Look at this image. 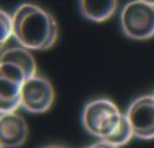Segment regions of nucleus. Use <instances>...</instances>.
Instances as JSON below:
<instances>
[{
  "label": "nucleus",
  "instance_id": "9",
  "mask_svg": "<svg viewBox=\"0 0 154 148\" xmlns=\"http://www.w3.org/2000/svg\"><path fill=\"white\" fill-rule=\"evenodd\" d=\"M12 37L11 14L0 8V51Z\"/></svg>",
  "mask_w": 154,
  "mask_h": 148
},
{
  "label": "nucleus",
  "instance_id": "6",
  "mask_svg": "<svg viewBox=\"0 0 154 148\" xmlns=\"http://www.w3.org/2000/svg\"><path fill=\"white\" fill-rule=\"evenodd\" d=\"M26 75L12 64L0 62V114L20 108L21 88Z\"/></svg>",
  "mask_w": 154,
  "mask_h": 148
},
{
  "label": "nucleus",
  "instance_id": "4",
  "mask_svg": "<svg viewBox=\"0 0 154 148\" xmlns=\"http://www.w3.org/2000/svg\"><path fill=\"white\" fill-rule=\"evenodd\" d=\"M54 97V88L51 81L35 74L22 85L20 108L34 114L45 113L53 107Z\"/></svg>",
  "mask_w": 154,
  "mask_h": 148
},
{
  "label": "nucleus",
  "instance_id": "3",
  "mask_svg": "<svg viewBox=\"0 0 154 148\" xmlns=\"http://www.w3.org/2000/svg\"><path fill=\"white\" fill-rule=\"evenodd\" d=\"M119 25L130 39L144 41L154 37V6L141 0H133L121 8Z\"/></svg>",
  "mask_w": 154,
  "mask_h": 148
},
{
  "label": "nucleus",
  "instance_id": "1",
  "mask_svg": "<svg viewBox=\"0 0 154 148\" xmlns=\"http://www.w3.org/2000/svg\"><path fill=\"white\" fill-rule=\"evenodd\" d=\"M12 37L28 51H48L59 39L54 17L34 3H22L11 14Z\"/></svg>",
  "mask_w": 154,
  "mask_h": 148
},
{
  "label": "nucleus",
  "instance_id": "12",
  "mask_svg": "<svg viewBox=\"0 0 154 148\" xmlns=\"http://www.w3.org/2000/svg\"><path fill=\"white\" fill-rule=\"evenodd\" d=\"M141 1L145 2V3H148L150 5H153L154 6V0H141Z\"/></svg>",
  "mask_w": 154,
  "mask_h": 148
},
{
  "label": "nucleus",
  "instance_id": "2",
  "mask_svg": "<svg viewBox=\"0 0 154 148\" xmlns=\"http://www.w3.org/2000/svg\"><path fill=\"white\" fill-rule=\"evenodd\" d=\"M81 123L84 130L98 140L120 148L134 138L125 113L107 98L86 103L81 112Z\"/></svg>",
  "mask_w": 154,
  "mask_h": 148
},
{
  "label": "nucleus",
  "instance_id": "10",
  "mask_svg": "<svg viewBox=\"0 0 154 148\" xmlns=\"http://www.w3.org/2000/svg\"><path fill=\"white\" fill-rule=\"evenodd\" d=\"M84 148H120V147H117V146H115V145H112L108 142L99 140V141L93 143V144H89Z\"/></svg>",
  "mask_w": 154,
  "mask_h": 148
},
{
  "label": "nucleus",
  "instance_id": "14",
  "mask_svg": "<svg viewBox=\"0 0 154 148\" xmlns=\"http://www.w3.org/2000/svg\"><path fill=\"white\" fill-rule=\"evenodd\" d=\"M153 95H154V94H153Z\"/></svg>",
  "mask_w": 154,
  "mask_h": 148
},
{
  "label": "nucleus",
  "instance_id": "7",
  "mask_svg": "<svg viewBox=\"0 0 154 148\" xmlns=\"http://www.w3.org/2000/svg\"><path fill=\"white\" fill-rule=\"evenodd\" d=\"M29 136V128L23 116L14 111L0 114V145L3 148H18Z\"/></svg>",
  "mask_w": 154,
  "mask_h": 148
},
{
  "label": "nucleus",
  "instance_id": "8",
  "mask_svg": "<svg viewBox=\"0 0 154 148\" xmlns=\"http://www.w3.org/2000/svg\"><path fill=\"white\" fill-rule=\"evenodd\" d=\"M78 8L84 19L93 23H104L115 14L118 0H78Z\"/></svg>",
  "mask_w": 154,
  "mask_h": 148
},
{
  "label": "nucleus",
  "instance_id": "5",
  "mask_svg": "<svg viewBox=\"0 0 154 148\" xmlns=\"http://www.w3.org/2000/svg\"><path fill=\"white\" fill-rule=\"evenodd\" d=\"M125 116L139 140L154 139V95H143L128 105Z\"/></svg>",
  "mask_w": 154,
  "mask_h": 148
},
{
  "label": "nucleus",
  "instance_id": "11",
  "mask_svg": "<svg viewBox=\"0 0 154 148\" xmlns=\"http://www.w3.org/2000/svg\"><path fill=\"white\" fill-rule=\"evenodd\" d=\"M41 148H68V147H65L63 145H59V144H49V145H45V146Z\"/></svg>",
  "mask_w": 154,
  "mask_h": 148
},
{
  "label": "nucleus",
  "instance_id": "13",
  "mask_svg": "<svg viewBox=\"0 0 154 148\" xmlns=\"http://www.w3.org/2000/svg\"><path fill=\"white\" fill-rule=\"evenodd\" d=\"M0 148H3V147H2V146H1V145H0Z\"/></svg>",
  "mask_w": 154,
  "mask_h": 148
}]
</instances>
